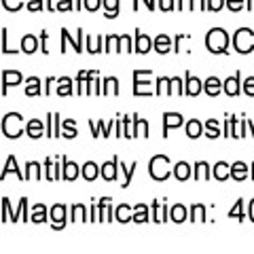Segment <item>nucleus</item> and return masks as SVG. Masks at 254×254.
Returning a JSON list of instances; mask_svg holds the SVG:
<instances>
[{
    "instance_id": "nucleus-42",
    "label": "nucleus",
    "mask_w": 254,
    "mask_h": 254,
    "mask_svg": "<svg viewBox=\"0 0 254 254\" xmlns=\"http://www.w3.org/2000/svg\"><path fill=\"white\" fill-rule=\"evenodd\" d=\"M182 91V81H180V76H172L170 78V95H180Z\"/></svg>"
},
{
    "instance_id": "nucleus-44",
    "label": "nucleus",
    "mask_w": 254,
    "mask_h": 254,
    "mask_svg": "<svg viewBox=\"0 0 254 254\" xmlns=\"http://www.w3.org/2000/svg\"><path fill=\"white\" fill-rule=\"evenodd\" d=\"M2 4H4L6 11H19L21 6H23L21 0H2Z\"/></svg>"
},
{
    "instance_id": "nucleus-38",
    "label": "nucleus",
    "mask_w": 254,
    "mask_h": 254,
    "mask_svg": "<svg viewBox=\"0 0 254 254\" xmlns=\"http://www.w3.org/2000/svg\"><path fill=\"white\" fill-rule=\"evenodd\" d=\"M32 222H36V225H41V222L47 220V208L45 205H34L32 208V216H30Z\"/></svg>"
},
{
    "instance_id": "nucleus-23",
    "label": "nucleus",
    "mask_w": 254,
    "mask_h": 254,
    "mask_svg": "<svg viewBox=\"0 0 254 254\" xmlns=\"http://www.w3.org/2000/svg\"><path fill=\"white\" fill-rule=\"evenodd\" d=\"M203 133L208 136L210 140H216V138H220V123L216 121V119H210V121H205L203 123Z\"/></svg>"
},
{
    "instance_id": "nucleus-18",
    "label": "nucleus",
    "mask_w": 254,
    "mask_h": 254,
    "mask_svg": "<svg viewBox=\"0 0 254 254\" xmlns=\"http://www.w3.org/2000/svg\"><path fill=\"white\" fill-rule=\"evenodd\" d=\"M190 174H193V168H190L187 161H178L176 165H174V176H176V180L187 182L190 178Z\"/></svg>"
},
{
    "instance_id": "nucleus-31",
    "label": "nucleus",
    "mask_w": 254,
    "mask_h": 254,
    "mask_svg": "<svg viewBox=\"0 0 254 254\" xmlns=\"http://www.w3.org/2000/svg\"><path fill=\"white\" fill-rule=\"evenodd\" d=\"M140 136H148V123L142 121L138 115H133V138H140Z\"/></svg>"
},
{
    "instance_id": "nucleus-25",
    "label": "nucleus",
    "mask_w": 254,
    "mask_h": 254,
    "mask_svg": "<svg viewBox=\"0 0 254 254\" xmlns=\"http://www.w3.org/2000/svg\"><path fill=\"white\" fill-rule=\"evenodd\" d=\"M15 174V176H17L19 180H26L23 178V174L19 172V168H17V159H15L13 155L11 157H6V161H4V168H2V178H6V174Z\"/></svg>"
},
{
    "instance_id": "nucleus-27",
    "label": "nucleus",
    "mask_w": 254,
    "mask_h": 254,
    "mask_svg": "<svg viewBox=\"0 0 254 254\" xmlns=\"http://www.w3.org/2000/svg\"><path fill=\"white\" fill-rule=\"evenodd\" d=\"M102 95H119V81L117 76H106L102 85Z\"/></svg>"
},
{
    "instance_id": "nucleus-13",
    "label": "nucleus",
    "mask_w": 254,
    "mask_h": 254,
    "mask_svg": "<svg viewBox=\"0 0 254 254\" xmlns=\"http://www.w3.org/2000/svg\"><path fill=\"white\" fill-rule=\"evenodd\" d=\"M102 174V168H98V163L95 161H87L83 168H81V176L87 180V182H93Z\"/></svg>"
},
{
    "instance_id": "nucleus-3",
    "label": "nucleus",
    "mask_w": 254,
    "mask_h": 254,
    "mask_svg": "<svg viewBox=\"0 0 254 254\" xmlns=\"http://www.w3.org/2000/svg\"><path fill=\"white\" fill-rule=\"evenodd\" d=\"M170 172H174V170H170V159L165 155H155L153 159H150L148 174H150V178H153V180H157V182L168 180Z\"/></svg>"
},
{
    "instance_id": "nucleus-53",
    "label": "nucleus",
    "mask_w": 254,
    "mask_h": 254,
    "mask_svg": "<svg viewBox=\"0 0 254 254\" xmlns=\"http://www.w3.org/2000/svg\"><path fill=\"white\" fill-rule=\"evenodd\" d=\"M159 9L161 11H174V0H159Z\"/></svg>"
},
{
    "instance_id": "nucleus-24",
    "label": "nucleus",
    "mask_w": 254,
    "mask_h": 254,
    "mask_svg": "<svg viewBox=\"0 0 254 254\" xmlns=\"http://www.w3.org/2000/svg\"><path fill=\"white\" fill-rule=\"evenodd\" d=\"M43 93V83L38 76H30L26 78V95H30V98H34V95Z\"/></svg>"
},
{
    "instance_id": "nucleus-1",
    "label": "nucleus",
    "mask_w": 254,
    "mask_h": 254,
    "mask_svg": "<svg viewBox=\"0 0 254 254\" xmlns=\"http://www.w3.org/2000/svg\"><path fill=\"white\" fill-rule=\"evenodd\" d=\"M205 49L214 55H222L229 51V34L222 28H212L205 34Z\"/></svg>"
},
{
    "instance_id": "nucleus-41",
    "label": "nucleus",
    "mask_w": 254,
    "mask_h": 254,
    "mask_svg": "<svg viewBox=\"0 0 254 254\" xmlns=\"http://www.w3.org/2000/svg\"><path fill=\"white\" fill-rule=\"evenodd\" d=\"M170 95V78L168 76H159L157 78V95Z\"/></svg>"
},
{
    "instance_id": "nucleus-21",
    "label": "nucleus",
    "mask_w": 254,
    "mask_h": 254,
    "mask_svg": "<svg viewBox=\"0 0 254 254\" xmlns=\"http://www.w3.org/2000/svg\"><path fill=\"white\" fill-rule=\"evenodd\" d=\"M212 174H214V178L222 182V180H227L229 176H231V165H229L227 161H218V163H214Z\"/></svg>"
},
{
    "instance_id": "nucleus-47",
    "label": "nucleus",
    "mask_w": 254,
    "mask_h": 254,
    "mask_svg": "<svg viewBox=\"0 0 254 254\" xmlns=\"http://www.w3.org/2000/svg\"><path fill=\"white\" fill-rule=\"evenodd\" d=\"M244 91L246 95H250V98H254V76H248L244 83Z\"/></svg>"
},
{
    "instance_id": "nucleus-58",
    "label": "nucleus",
    "mask_w": 254,
    "mask_h": 254,
    "mask_svg": "<svg viewBox=\"0 0 254 254\" xmlns=\"http://www.w3.org/2000/svg\"><path fill=\"white\" fill-rule=\"evenodd\" d=\"M248 125H250V127H252V136H254V123H252V121H250V119H248Z\"/></svg>"
},
{
    "instance_id": "nucleus-49",
    "label": "nucleus",
    "mask_w": 254,
    "mask_h": 254,
    "mask_svg": "<svg viewBox=\"0 0 254 254\" xmlns=\"http://www.w3.org/2000/svg\"><path fill=\"white\" fill-rule=\"evenodd\" d=\"M55 11H72V0H58Z\"/></svg>"
},
{
    "instance_id": "nucleus-10",
    "label": "nucleus",
    "mask_w": 254,
    "mask_h": 254,
    "mask_svg": "<svg viewBox=\"0 0 254 254\" xmlns=\"http://www.w3.org/2000/svg\"><path fill=\"white\" fill-rule=\"evenodd\" d=\"M81 174V168L74 163V161H68V159H64V168H62V178L64 180H68V182H72L76 180V176Z\"/></svg>"
},
{
    "instance_id": "nucleus-16",
    "label": "nucleus",
    "mask_w": 254,
    "mask_h": 254,
    "mask_svg": "<svg viewBox=\"0 0 254 254\" xmlns=\"http://www.w3.org/2000/svg\"><path fill=\"white\" fill-rule=\"evenodd\" d=\"M240 83H242L240 81V72H237V74L229 76L227 81L222 83V89H225L227 95H231V98H233V95H240Z\"/></svg>"
},
{
    "instance_id": "nucleus-54",
    "label": "nucleus",
    "mask_w": 254,
    "mask_h": 254,
    "mask_svg": "<svg viewBox=\"0 0 254 254\" xmlns=\"http://www.w3.org/2000/svg\"><path fill=\"white\" fill-rule=\"evenodd\" d=\"M121 51H131V38L129 36H121Z\"/></svg>"
},
{
    "instance_id": "nucleus-5",
    "label": "nucleus",
    "mask_w": 254,
    "mask_h": 254,
    "mask_svg": "<svg viewBox=\"0 0 254 254\" xmlns=\"http://www.w3.org/2000/svg\"><path fill=\"white\" fill-rule=\"evenodd\" d=\"M93 81H95V72H87V70H83V72H78L76 76V89L81 95H89L93 91Z\"/></svg>"
},
{
    "instance_id": "nucleus-12",
    "label": "nucleus",
    "mask_w": 254,
    "mask_h": 254,
    "mask_svg": "<svg viewBox=\"0 0 254 254\" xmlns=\"http://www.w3.org/2000/svg\"><path fill=\"white\" fill-rule=\"evenodd\" d=\"M45 165V178L53 182V180H60V159L58 161H53V159H47V161H43Z\"/></svg>"
},
{
    "instance_id": "nucleus-8",
    "label": "nucleus",
    "mask_w": 254,
    "mask_h": 254,
    "mask_svg": "<svg viewBox=\"0 0 254 254\" xmlns=\"http://www.w3.org/2000/svg\"><path fill=\"white\" fill-rule=\"evenodd\" d=\"M49 214H51V218H53V229H55V231H60V229L66 227V205L55 203Z\"/></svg>"
},
{
    "instance_id": "nucleus-48",
    "label": "nucleus",
    "mask_w": 254,
    "mask_h": 254,
    "mask_svg": "<svg viewBox=\"0 0 254 254\" xmlns=\"http://www.w3.org/2000/svg\"><path fill=\"white\" fill-rule=\"evenodd\" d=\"M53 133H55V138L62 136V121H60L58 113H53Z\"/></svg>"
},
{
    "instance_id": "nucleus-17",
    "label": "nucleus",
    "mask_w": 254,
    "mask_h": 254,
    "mask_svg": "<svg viewBox=\"0 0 254 254\" xmlns=\"http://www.w3.org/2000/svg\"><path fill=\"white\" fill-rule=\"evenodd\" d=\"M201 89H203V83L199 81L197 76H193V74H187V87H185V93L187 95H199L201 93Z\"/></svg>"
},
{
    "instance_id": "nucleus-4",
    "label": "nucleus",
    "mask_w": 254,
    "mask_h": 254,
    "mask_svg": "<svg viewBox=\"0 0 254 254\" xmlns=\"http://www.w3.org/2000/svg\"><path fill=\"white\" fill-rule=\"evenodd\" d=\"M26 131V125H23V119L19 113H9V115H4L2 119V133L6 138H19L21 133Z\"/></svg>"
},
{
    "instance_id": "nucleus-50",
    "label": "nucleus",
    "mask_w": 254,
    "mask_h": 254,
    "mask_svg": "<svg viewBox=\"0 0 254 254\" xmlns=\"http://www.w3.org/2000/svg\"><path fill=\"white\" fill-rule=\"evenodd\" d=\"M225 2H227V0H208V11L216 13V11L222 9V4H225Z\"/></svg>"
},
{
    "instance_id": "nucleus-6",
    "label": "nucleus",
    "mask_w": 254,
    "mask_h": 254,
    "mask_svg": "<svg viewBox=\"0 0 254 254\" xmlns=\"http://www.w3.org/2000/svg\"><path fill=\"white\" fill-rule=\"evenodd\" d=\"M185 123V119H182L180 113H163V138H168L170 129H178V127Z\"/></svg>"
},
{
    "instance_id": "nucleus-9",
    "label": "nucleus",
    "mask_w": 254,
    "mask_h": 254,
    "mask_svg": "<svg viewBox=\"0 0 254 254\" xmlns=\"http://www.w3.org/2000/svg\"><path fill=\"white\" fill-rule=\"evenodd\" d=\"M119 176V159L115 157L113 161H106L102 165V178L108 180V182H115Z\"/></svg>"
},
{
    "instance_id": "nucleus-2",
    "label": "nucleus",
    "mask_w": 254,
    "mask_h": 254,
    "mask_svg": "<svg viewBox=\"0 0 254 254\" xmlns=\"http://www.w3.org/2000/svg\"><path fill=\"white\" fill-rule=\"evenodd\" d=\"M231 45L237 53L248 55L254 51V32L250 28H240L231 38Z\"/></svg>"
},
{
    "instance_id": "nucleus-35",
    "label": "nucleus",
    "mask_w": 254,
    "mask_h": 254,
    "mask_svg": "<svg viewBox=\"0 0 254 254\" xmlns=\"http://www.w3.org/2000/svg\"><path fill=\"white\" fill-rule=\"evenodd\" d=\"M187 216H189V214H187V208H185L182 203H176V205H174V208L170 210V218H172L174 222H185Z\"/></svg>"
},
{
    "instance_id": "nucleus-33",
    "label": "nucleus",
    "mask_w": 254,
    "mask_h": 254,
    "mask_svg": "<svg viewBox=\"0 0 254 254\" xmlns=\"http://www.w3.org/2000/svg\"><path fill=\"white\" fill-rule=\"evenodd\" d=\"M189 216H190V220H197V222H203L205 218H208V216H205V205L203 203H193V205H190V214H189Z\"/></svg>"
},
{
    "instance_id": "nucleus-55",
    "label": "nucleus",
    "mask_w": 254,
    "mask_h": 254,
    "mask_svg": "<svg viewBox=\"0 0 254 254\" xmlns=\"http://www.w3.org/2000/svg\"><path fill=\"white\" fill-rule=\"evenodd\" d=\"M138 2H140V0H136V2H133V9H138ZM144 4L148 6V9H150V11H153V9H155V2H153V0H144Z\"/></svg>"
},
{
    "instance_id": "nucleus-26",
    "label": "nucleus",
    "mask_w": 254,
    "mask_h": 254,
    "mask_svg": "<svg viewBox=\"0 0 254 254\" xmlns=\"http://www.w3.org/2000/svg\"><path fill=\"white\" fill-rule=\"evenodd\" d=\"M185 127H187V136L190 138V140H195V138H199L201 133H203V125L197 121V119H190V121H187L185 123Z\"/></svg>"
},
{
    "instance_id": "nucleus-7",
    "label": "nucleus",
    "mask_w": 254,
    "mask_h": 254,
    "mask_svg": "<svg viewBox=\"0 0 254 254\" xmlns=\"http://www.w3.org/2000/svg\"><path fill=\"white\" fill-rule=\"evenodd\" d=\"M26 133L32 140H38V138L47 136V125H43L41 119H30L26 123Z\"/></svg>"
},
{
    "instance_id": "nucleus-34",
    "label": "nucleus",
    "mask_w": 254,
    "mask_h": 254,
    "mask_svg": "<svg viewBox=\"0 0 254 254\" xmlns=\"http://www.w3.org/2000/svg\"><path fill=\"white\" fill-rule=\"evenodd\" d=\"M62 136L64 138H74V136H78L76 123L72 121V119H66V121H62Z\"/></svg>"
},
{
    "instance_id": "nucleus-56",
    "label": "nucleus",
    "mask_w": 254,
    "mask_h": 254,
    "mask_svg": "<svg viewBox=\"0 0 254 254\" xmlns=\"http://www.w3.org/2000/svg\"><path fill=\"white\" fill-rule=\"evenodd\" d=\"M248 218L254 222V199H250V203H248Z\"/></svg>"
},
{
    "instance_id": "nucleus-14",
    "label": "nucleus",
    "mask_w": 254,
    "mask_h": 254,
    "mask_svg": "<svg viewBox=\"0 0 254 254\" xmlns=\"http://www.w3.org/2000/svg\"><path fill=\"white\" fill-rule=\"evenodd\" d=\"M203 91L210 95V98H214V95H218L222 91V83H220V78L218 76H208L203 81Z\"/></svg>"
},
{
    "instance_id": "nucleus-57",
    "label": "nucleus",
    "mask_w": 254,
    "mask_h": 254,
    "mask_svg": "<svg viewBox=\"0 0 254 254\" xmlns=\"http://www.w3.org/2000/svg\"><path fill=\"white\" fill-rule=\"evenodd\" d=\"M250 178L254 180V163H252V168H250Z\"/></svg>"
},
{
    "instance_id": "nucleus-28",
    "label": "nucleus",
    "mask_w": 254,
    "mask_h": 254,
    "mask_svg": "<svg viewBox=\"0 0 254 254\" xmlns=\"http://www.w3.org/2000/svg\"><path fill=\"white\" fill-rule=\"evenodd\" d=\"M115 212H117V214H115V220H117V222H123V225H125L127 220H133V214H131L133 208H131V205H125V203H123V205H119Z\"/></svg>"
},
{
    "instance_id": "nucleus-52",
    "label": "nucleus",
    "mask_w": 254,
    "mask_h": 254,
    "mask_svg": "<svg viewBox=\"0 0 254 254\" xmlns=\"http://www.w3.org/2000/svg\"><path fill=\"white\" fill-rule=\"evenodd\" d=\"M227 4H229V9L235 11V13L244 9V0H227Z\"/></svg>"
},
{
    "instance_id": "nucleus-45",
    "label": "nucleus",
    "mask_w": 254,
    "mask_h": 254,
    "mask_svg": "<svg viewBox=\"0 0 254 254\" xmlns=\"http://www.w3.org/2000/svg\"><path fill=\"white\" fill-rule=\"evenodd\" d=\"M102 4H104V2H102V0H85V2H83V6H85V9L89 11V13H95V11H98L100 6H102Z\"/></svg>"
},
{
    "instance_id": "nucleus-29",
    "label": "nucleus",
    "mask_w": 254,
    "mask_h": 254,
    "mask_svg": "<svg viewBox=\"0 0 254 254\" xmlns=\"http://www.w3.org/2000/svg\"><path fill=\"white\" fill-rule=\"evenodd\" d=\"M55 93L62 95V98H66V95L72 93V78H70V76H60L58 89H55Z\"/></svg>"
},
{
    "instance_id": "nucleus-37",
    "label": "nucleus",
    "mask_w": 254,
    "mask_h": 254,
    "mask_svg": "<svg viewBox=\"0 0 254 254\" xmlns=\"http://www.w3.org/2000/svg\"><path fill=\"white\" fill-rule=\"evenodd\" d=\"M148 220V208L146 205H133V222H138V225H142V222Z\"/></svg>"
},
{
    "instance_id": "nucleus-20",
    "label": "nucleus",
    "mask_w": 254,
    "mask_h": 254,
    "mask_svg": "<svg viewBox=\"0 0 254 254\" xmlns=\"http://www.w3.org/2000/svg\"><path fill=\"white\" fill-rule=\"evenodd\" d=\"M43 168L38 161H28L26 163V180H41L43 178Z\"/></svg>"
},
{
    "instance_id": "nucleus-15",
    "label": "nucleus",
    "mask_w": 254,
    "mask_h": 254,
    "mask_svg": "<svg viewBox=\"0 0 254 254\" xmlns=\"http://www.w3.org/2000/svg\"><path fill=\"white\" fill-rule=\"evenodd\" d=\"M21 78L23 76L17 70H4L2 72V95H6V85H19Z\"/></svg>"
},
{
    "instance_id": "nucleus-51",
    "label": "nucleus",
    "mask_w": 254,
    "mask_h": 254,
    "mask_svg": "<svg viewBox=\"0 0 254 254\" xmlns=\"http://www.w3.org/2000/svg\"><path fill=\"white\" fill-rule=\"evenodd\" d=\"M153 212H155V222H165V214L159 212V201H153Z\"/></svg>"
},
{
    "instance_id": "nucleus-32",
    "label": "nucleus",
    "mask_w": 254,
    "mask_h": 254,
    "mask_svg": "<svg viewBox=\"0 0 254 254\" xmlns=\"http://www.w3.org/2000/svg\"><path fill=\"white\" fill-rule=\"evenodd\" d=\"M38 49V38L32 36V34H26L21 38V51L23 53H34Z\"/></svg>"
},
{
    "instance_id": "nucleus-11",
    "label": "nucleus",
    "mask_w": 254,
    "mask_h": 254,
    "mask_svg": "<svg viewBox=\"0 0 254 254\" xmlns=\"http://www.w3.org/2000/svg\"><path fill=\"white\" fill-rule=\"evenodd\" d=\"M153 49L159 53V55H165L172 51V38L168 34H159L155 41H153Z\"/></svg>"
},
{
    "instance_id": "nucleus-19",
    "label": "nucleus",
    "mask_w": 254,
    "mask_h": 254,
    "mask_svg": "<svg viewBox=\"0 0 254 254\" xmlns=\"http://www.w3.org/2000/svg\"><path fill=\"white\" fill-rule=\"evenodd\" d=\"M250 174V168L246 165L244 161H235V163H231V178L233 180H237V182H242V180H246V176Z\"/></svg>"
},
{
    "instance_id": "nucleus-43",
    "label": "nucleus",
    "mask_w": 254,
    "mask_h": 254,
    "mask_svg": "<svg viewBox=\"0 0 254 254\" xmlns=\"http://www.w3.org/2000/svg\"><path fill=\"white\" fill-rule=\"evenodd\" d=\"M123 165V163H121ZM136 168H138V163L136 161H131V165H129V170L123 165V172H125V182H123V187H129V182H131V178H133V172H136Z\"/></svg>"
},
{
    "instance_id": "nucleus-39",
    "label": "nucleus",
    "mask_w": 254,
    "mask_h": 254,
    "mask_svg": "<svg viewBox=\"0 0 254 254\" xmlns=\"http://www.w3.org/2000/svg\"><path fill=\"white\" fill-rule=\"evenodd\" d=\"M104 2V9H106V19H115L119 15V0H102Z\"/></svg>"
},
{
    "instance_id": "nucleus-40",
    "label": "nucleus",
    "mask_w": 254,
    "mask_h": 254,
    "mask_svg": "<svg viewBox=\"0 0 254 254\" xmlns=\"http://www.w3.org/2000/svg\"><path fill=\"white\" fill-rule=\"evenodd\" d=\"M72 220L76 222H85V220H89V216H85V205L83 203H74L72 205Z\"/></svg>"
},
{
    "instance_id": "nucleus-36",
    "label": "nucleus",
    "mask_w": 254,
    "mask_h": 254,
    "mask_svg": "<svg viewBox=\"0 0 254 254\" xmlns=\"http://www.w3.org/2000/svg\"><path fill=\"white\" fill-rule=\"evenodd\" d=\"M244 199H237L235 201V205H233V208L231 210H229V218H237V220H240V222H244L246 220V212H244Z\"/></svg>"
},
{
    "instance_id": "nucleus-30",
    "label": "nucleus",
    "mask_w": 254,
    "mask_h": 254,
    "mask_svg": "<svg viewBox=\"0 0 254 254\" xmlns=\"http://www.w3.org/2000/svg\"><path fill=\"white\" fill-rule=\"evenodd\" d=\"M210 176H212V165L208 161H197L195 163V178L208 180Z\"/></svg>"
},
{
    "instance_id": "nucleus-46",
    "label": "nucleus",
    "mask_w": 254,
    "mask_h": 254,
    "mask_svg": "<svg viewBox=\"0 0 254 254\" xmlns=\"http://www.w3.org/2000/svg\"><path fill=\"white\" fill-rule=\"evenodd\" d=\"M26 6H28V11H32V13L43 11V0H26Z\"/></svg>"
},
{
    "instance_id": "nucleus-22",
    "label": "nucleus",
    "mask_w": 254,
    "mask_h": 254,
    "mask_svg": "<svg viewBox=\"0 0 254 254\" xmlns=\"http://www.w3.org/2000/svg\"><path fill=\"white\" fill-rule=\"evenodd\" d=\"M150 49H153V41H150L146 34H142L140 30H136V51L144 55V53H148Z\"/></svg>"
}]
</instances>
